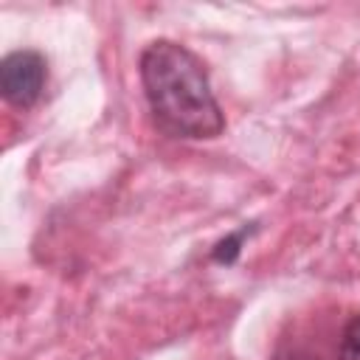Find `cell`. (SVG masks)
Here are the masks:
<instances>
[{
	"instance_id": "277c9868",
	"label": "cell",
	"mask_w": 360,
	"mask_h": 360,
	"mask_svg": "<svg viewBox=\"0 0 360 360\" xmlns=\"http://www.w3.org/2000/svg\"><path fill=\"white\" fill-rule=\"evenodd\" d=\"M245 233H248V231H239V233H231L228 239H222V242L214 248V259L222 262V264H231V262L236 259V253H239V242H242Z\"/></svg>"
},
{
	"instance_id": "7a4b0ae2",
	"label": "cell",
	"mask_w": 360,
	"mask_h": 360,
	"mask_svg": "<svg viewBox=\"0 0 360 360\" xmlns=\"http://www.w3.org/2000/svg\"><path fill=\"white\" fill-rule=\"evenodd\" d=\"M48 79V62L39 51H11L0 62V93L8 104L25 110L42 96Z\"/></svg>"
},
{
	"instance_id": "6da1fadb",
	"label": "cell",
	"mask_w": 360,
	"mask_h": 360,
	"mask_svg": "<svg viewBox=\"0 0 360 360\" xmlns=\"http://www.w3.org/2000/svg\"><path fill=\"white\" fill-rule=\"evenodd\" d=\"M138 70L149 112L160 132L169 138L202 141L225 129V115L211 93L208 73L186 45L172 39L146 45Z\"/></svg>"
},
{
	"instance_id": "3957f363",
	"label": "cell",
	"mask_w": 360,
	"mask_h": 360,
	"mask_svg": "<svg viewBox=\"0 0 360 360\" xmlns=\"http://www.w3.org/2000/svg\"><path fill=\"white\" fill-rule=\"evenodd\" d=\"M338 360H360V315H354L340 335L338 346Z\"/></svg>"
}]
</instances>
